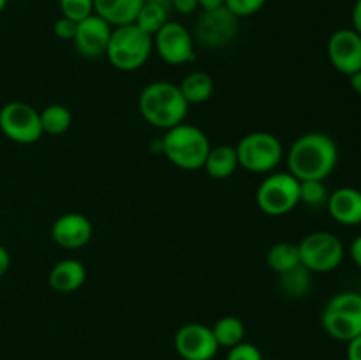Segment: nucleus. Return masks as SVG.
Segmentation results:
<instances>
[{"label": "nucleus", "instance_id": "nucleus-1", "mask_svg": "<svg viewBox=\"0 0 361 360\" xmlns=\"http://www.w3.org/2000/svg\"><path fill=\"white\" fill-rule=\"evenodd\" d=\"M338 162V147L326 133H305L288 150V172L298 180H324Z\"/></svg>", "mask_w": 361, "mask_h": 360}, {"label": "nucleus", "instance_id": "nucleus-2", "mask_svg": "<svg viewBox=\"0 0 361 360\" xmlns=\"http://www.w3.org/2000/svg\"><path fill=\"white\" fill-rule=\"evenodd\" d=\"M189 106L178 85L164 80L148 83L137 97L141 116L150 126L164 131L185 122Z\"/></svg>", "mask_w": 361, "mask_h": 360}, {"label": "nucleus", "instance_id": "nucleus-3", "mask_svg": "<svg viewBox=\"0 0 361 360\" xmlns=\"http://www.w3.org/2000/svg\"><path fill=\"white\" fill-rule=\"evenodd\" d=\"M212 145L207 133L192 124H178L161 138V152L176 168L196 172L204 166Z\"/></svg>", "mask_w": 361, "mask_h": 360}, {"label": "nucleus", "instance_id": "nucleus-4", "mask_svg": "<svg viewBox=\"0 0 361 360\" xmlns=\"http://www.w3.org/2000/svg\"><path fill=\"white\" fill-rule=\"evenodd\" d=\"M152 49H154V37L141 30L136 23H130L113 27L106 56L115 69L133 73L147 64Z\"/></svg>", "mask_w": 361, "mask_h": 360}, {"label": "nucleus", "instance_id": "nucleus-5", "mask_svg": "<svg viewBox=\"0 0 361 360\" xmlns=\"http://www.w3.org/2000/svg\"><path fill=\"white\" fill-rule=\"evenodd\" d=\"M321 325L330 337L342 342L361 335V293L342 292L331 296L321 314Z\"/></svg>", "mask_w": 361, "mask_h": 360}, {"label": "nucleus", "instance_id": "nucleus-6", "mask_svg": "<svg viewBox=\"0 0 361 360\" xmlns=\"http://www.w3.org/2000/svg\"><path fill=\"white\" fill-rule=\"evenodd\" d=\"M235 148L238 166L250 173L275 172L284 157V147L281 140L267 131H254L245 134Z\"/></svg>", "mask_w": 361, "mask_h": 360}, {"label": "nucleus", "instance_id": "nucleus-7", "mask_svg": "<svg viewBox=\"0 0 361 360\" xmlns=\"http://www.w3.org/2000/svg\"><path fill=\"white\" fill-rule=\"evenodd\" d=\"M256 203L271 217L289 214L300 205V180L289 172H271L257 187Z\"/></svg>", "mask_w": 361, "mask_h": 360}, {"label": "nucleus", "instance_id": "nucleus-8", "mask_svg": "<svg viewBox=\"0 0 361 360\" xmlns=\"http://www.w3.org/2000/svg\"><path fill=\"white\" fill-rule=\"evenodd\" d=\"M300 260L305 268L317 274H326L342 265L344 244L337 235L330 232H312L298 244Z\"/></svg>", "mask_w": 361, "mask_h": 360}, {"label": "nucleus", "instance_id": "nucleus-9", "mask_svg": "<svg viewBox=\"0 0 361 360\" xmlns=\"http://www.w3.org/2000/svg\"><path fill=\"white\" fill-rule=\"evenodd\" d=\"M0 131L20 145L35 143L44 134L39 112L23 101H11L0 108Z\"/></svg>", "mask_w": 361, "mask_h": 360}, {"label": "nucleus", "instance_id": "nucleus-10", "mask_svg": "<svg viewBox=\"0 0 361 360\" xmlns=\"http://www.w3.org/2000/svg\"><path fill=\"white\" fill-rule=\"evenodd\" d=\"M238 20L226 6L203 11L194 27V41L204 48H222L238 34Z\"/></svg>", "mask_w": 361, "mask_h": 360}, {"label": "nucleus", "instance_id": "nucleus-11", "mask_svg": "<svg viewBox=\"0 0 361 360\" xmlns=\"http://www.w3.org/2000/svg\"><path fill=\"white\" fill-rule=\"evenodd\" d=\"M154 48L169 66H183L196 59L192 34L178 21H168L154 35Z\"/></svg>", "mask_w": 361, "mask_h": 360}, {"label": "nucleus", "instance_id": "nucleus-12", "mask_svg": "<svg viewBox=\"0 0 361 360\" xmlns=\"http://www.w3.org/2000/svg\"><path fill=\"white\" fill-rule=\"evenodd\" d=\"M175 349L183 360H214L219 344L212 327L203 323H185L176 330Z\"/></svg>", "mask_w": 361, "mask_h": 360}, {"label": "nucleus", "instance_id": "nucleus-13", "mask_svg": "<svg viewBox=\"0 0 361 360\" xmlns=\"http://www.w3.org/2000/svg\"><path fill=\"white\" fill-rule=\"evenodd\" d=\"M328 59L338 73L351 76L361 69V35L353 28H338L326 44Z\"/></svg>", "mask_w": 361, "mask_h": 360}, {"label": "nucleus", "instance_id": "nucleus-14", "mask_svg": "<svg viewBox=\"0 0 361 360\" xmlns=\"http://www.w3.org/2000/svg\"><path fill=\"white\" fill-rule=\"evenodd\" d=\"M113 27L97 14L85 18L80 21L74 34V48L85 59H99L106 55Z\"/></svg>", "mask_w": 361, "mask_h": 360}, {"label": "nucleus", "instance_id": "nucleus-15", "mask_svg": "<svg viewBox=\"0 0 361 360\" xmlns=\"http://www.w3.org/2000/svg\"><path fill=\"white\" fill-rule=\"evenodd\" d=\"M94 226L87 215L80 212H67L55 219L51 226V239L63 249H81L90 242Z\"/></svg>", "mask_w": 361, "mask_h": 360}, {"label": "nucleus", "instance_id": "nucleus-16", "mask_svg": "<svg viewBox=\"0 0 361 360\" xmlns=\"http://www.w3.org/2000/svg\"><path fill=\"white\" fill-rule=\"evenodd\" d=\"M326 208L338 224H361V191L355 187H338L328 196Z\"/></svg>", "mask_w": 361, "mask_h": 360}, {"label": "nucleus", "instance_id": "nucleus-17", "mask_svg": "<svg viewBox=\"0 0 361 360\" xmlns=\"http://www.w3.org/2000/svg\"><path fill=\"white\" fill-rule=\"evenodd\" d=\"M87 281V268L80 260L67 258L53 265L48 274L49 288L56 293H73Z\"/></svg>", "mask_w": 361, "mask_h": 360}, {"label": "nucleus", "instance_id": "nucleus-18", "mask_svg": "<svg viewBox=\"0 0 361 360\" xmlns=\"http://www.w3.org/2000/svg\"><path fill=\"white\" fill-rule=\"evenodd\" d=\"M145 0H94V13L111 27H122L136 21Z\"/></svg>", "mask_w": 361, "mask_h": 360}, {"label": "nucleus", "instance_id": "nucleus-19", "mask_svg": "<svg viewBox=\"0 0 361 360\" xmlns=\"http://www.w3.org/2000/svg\"><path fill=\"white\" fill-rule=\"evenodd\" d=\"M238 168L236 148L233 145H217L212 147L204 161L203 169L215 180L229 179Z\"/></svg>", "mask_w": 361, "mask_h": 360}, {"label": "nucleus", "instance_id": "nucleus-20", "mask_svg": "<svg viewBox=\"0 0 361 360\" xmlns=\"http://www.w3.org/2000/svg\"><path fill=\"white\" fill-rule=\"evenodd\" d=\"M180 90L189 104H203L214 95V78L204 71H192L180 81Z\"/></svg>", "mask_w": 361, "mask_h": 360}, {"label": "nucleus", "instance_id": "nucleus-21", "mask_svg": "<svg viewBox=\"0 0 361 360\" xmlns=\"http://www.w3.org/2000/svg\"><path fill=\"white\" fill-rule=\"evenodd\" d=\"M277 284L279 289L284 296L288 299H303L305 295H309L310 288H312V279H310V270L303 267L302 263L296 265L295 268L288 272H282L277 274Z\"/></svg>", "mask_w": 361, "mask_h": 360}, {"label": "nucleus", "instance_id": "nucleus-22", "mask_svg": "<svg viewBox=\"0 0 361 360\" xmlns=\"http://www.w3.org/2000/svg\"><path fill=\"white\" fill-rule=\"evenodd\" d=\"M267 263L275 274H282V272H288L291 270V268H295L296 265L302 263V260H300L298 244H293V242L274 244L267 253Z\"/></svg>", "mask_w": 361, "mask_h": 360}, {"label": "nucleus", "instance_id": "nucleus-23", "mask_svg": "<svg viewBox=\"0 0 361 360\" xmlns=\"http://www.w3.org/2000/svg\"><path fill=\"white\" fill-rule=\"evenodd\" d=\"M219 348H233L245 337V325L236 316H222L212 327Z\"/></svg>", "mask_w": 361, "mask_h": 360}, {"label": "nucleus", "instance_id": "nucleus-24", "mask_svg": "<svg viewBox=\"0 0 361 360\" xmlns=\"http://www.w3.org/2000/svg\"><path fill=\"white\" fill-rule=\"evenodd\" d=\"M41 116L42 133L51 134V136H60V134L67 133L73 124V115H71L69 108L63 104H49L39 112Z\"/></svg>", "mask_w": 361, "mask_h": 360}, {"label": "nucleus", "instance_id": "nucleus-25", "mask_svg": "<svg viewBox=\"0 0 361 360\" xmlns=\"http://www.w3.org/2000/svg\"><path fill=\"white\" fill-rule=\"evenodd\" d=\"M168 16H169V11L166 9V7L145 0L143 7L140 9V14H137L134 23H136L141 30H145L147 34H150L152 37H154V35L157 34L166 23H168L169 21Z\"/></svg>", "mask_w": 361, "mask_h": 360}, {"label": "nucleus", "instance_id": "nucleus-26", "mask_svg": "<svg viewBox=\"0 0 361 360\" xmlns=\"http://www.w3.org/2000/svg\"><path fill=\"white\" fill-rule=\"evenodd\" d=\"M326 186L323 180H300V203L310 208H319L328 203Z\"/></svg>", "mask_w": 361, "mask_h": 360}, {"label": "nucleus", "instance_id": "nucleus-27", "mask_svg": "<svg viewBox=\"0 0 361 360\" xmlns=\"http://www.w3.org/2000/svg\"><path fill=\"white\" fill-rule=\"evenodd\" d=\"M59 4L62 16L76 23L94 14V0H59Z\"/></svg>", "mask_w": 361, "mask_h": 360}, {"label": "nucleus", "instance_id": "nucleus-28", "mask_svg": "<svg viewBox=\"0 0 361 360\" xmlns=\"http://www.w3.org/2000/svg\"><path fill=\"white\" fill-rule=\"evenodd\" d=\"M264 4H267V0H226L224 6L228 7L236 18H245L259 13L264 7Z\"/></svg>", "mask_w": 361, "mask_h": 360}, {"label": "nucleus", "instance_id": "nucleus-29", "mask_svg": "<svg viewBox=\"0 0 361 360\" xmlns=\"http://www.w3.org/2000/svg\"><path fill=\"white\" fill-rule=\"evenodd\" d=\"M226 360H263V353L252 342L242 341L240 344L229 348L228 359Z\"/></svg>", "mask_w": 361, "mask_h": 360}, {"label": "nucleus", "instance_id": "nucleus-30", "mask_svg": "<svg viewBox=\"0 0 361 360\" xmlns=\"http://www.w3.org/2000/svg\"><path fill=\"white\" fill-rule=\"evenodd\" d=\"M76 21L62 16L55 21V25H53V32H55L56 37L62 39V41H73L74 34H76Z\"/></svg>", "mask_w": 361, "mask_h": 360}, {"label": "nucleus", "instance_id": "nucleus-31", "mask_svg": "<svg viewBox=\"0 0 361 360\" xmlns=\"http://www.w3.org/2000/svg\"><path fill=\"white\" fill-rule=\"evenodd\" d=\"M173 9L178 11L180 14H192L200 7L197 0H171Z\"/></svg>", "mask_w": 361, "mask_h": 360}, {"label": "nucleus", "instance_id": "nucleus-32", "mask_svg": "<svg viewBox=\"0 0 361 360\" xmlns=\"http://www.w3.org/2000/svg\"><path fill=\"white\" fill-rule=\"evenodd\" d=\"M348 360H361V335L348 342Z\"/></svg>", "mask_w": 361, "mask_h": 360}, {"label": "nucleus", "instance_id": "nucleus-33", "mask_svg": "<svg viewBox=\"0 0 361 360\" xmlns=\"http://www.w3.org/2000/svg\"><path fill=\"white\" fill-rule=\"evenodd\" d=\"M349 254H351V258H353V261H355L356 267L361 270V235L356 236V239L351 242Z\"/></svg>", "mask_w": 361, "mask_h": 360}, {"label": "nucleus", "instance_id": "nucleus-34", "mask_svg": "<svg viewBox=\"0 0 361 360\" xmlns=\"http://www.w3.org/2000/svg\"><path fill=\"white\" fill-rule=\"evenodd\" d=\"M351 23H353V30L358 32L361 35V0H356L355 6H353Z\"/></svg>", "mask_w": 361, "mask_h": 360}, {"label": "nucleus", "instance_id": "nucleus-35", "mask_svg": "<svg viewBox=\"0 0 361 360\" xmlns=\"http://www.w3.org/2000/svg\"><path fill=\"white\" fill-rule=\"evenodd\" d=\"M11 267V254L4 246H0V277L7 274Z\"/></svg>", "mask_w": 361, "mask_h": 360}, {"label": "nucleus", "instance_id": "nucleus-36", "mask_svg": "<svg viewBox=\"0 0 361 360\" xmlns=\"http://www.w3.org/2000/svg\"><path fill=\"white\" fill-rule=\"evenodd\" d=\"M226 0H197L200 7L203 11H210V9H217V7L224 6Z\"/></svg>", "mask_w": 361, "mask_h": 360}, {"label": "nucleus", "instance_id": "nucleus-37", "mask_svg": "<svg viewBox=\"0 0 361 360\" xmlns=\"http://www.w3.org/2000/svg\"><path fill=\"white\" fill-rule=\"evenodd\" d=\"M349 85H351L353 90H355L356 94L361 97V69L358 71V73H355L349 76Z\"/></svg>", "mask_w": 361, "mask_h": 360}, {"label": "nucleus", "instance_id": "nucleus-38", "mask_svg": "<svg viewBox=\"0 0 361 360\" xmlns=\"http://www.w3.org/2000/svg\"><path fill=\"white\" fill-rule=\"evenodd\" d=\"M148 2H154V4H159V6L166 7L168 11L173 9V2L171 0H148Z\"/></svg>", "mask_w": 361, "mask_h": 360}, {"label": "nucleus", "instance_id": "nucleus-39", "mask_svg": "<svg viewBox=\"0 0 361 360\" xmlns=\"http://www.w3.org/2000/svg\"><path fill=\"white\" fill-rule=\"evenodd\" d=\"M6 6H7V0H0V13L6 9Z\"/></svg>", "mask_w": 361, "mask_h": 360}]
</instances>
